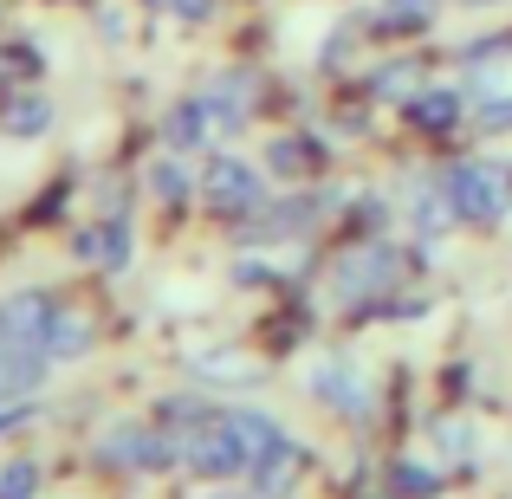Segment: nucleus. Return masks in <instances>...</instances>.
<instances>
[{
	"mask_svg": "<svg viewBox=\"0 0 512 499\" xmlns=\"http://www.w3.org/2000/svg\"><path fill=\"white\" fill-rule=\"evenodd\" d=\"M441 188H448L454 214L467 227H500L512 214V169L493 163V156H461V163L441 169Z\"/></svg>",
	"mask_w": 512,
	"mask_h": 499,
	"instance_id": "nucleus-1",
	"label": "nucleus"
},
{
	"mask_svg": "<svg viewBox=\"0 0 512 499\" xmlns=\"http://www.w3.org/2000/svg\"><path fill=\"white\" fill-rule=\"evenodd\" d=\"M195 195L208 201V214H221V221H247V214L266 208V175L253 163H240V156H208L195 175Z\"/></svg>",
	"mask_w": 512,
	"mask_h": 499,
	"instance_id": "nucleus-2",
	"label": "nucleus"
},
{
	"mask_svg": "<svg viewBox=\"0 0 512 499\" xmlns=\"http://www.w3.org/2000/svg\"><path fill=\"white\" fill-rule=\"evenodd\" d=\"M396 279H402V253L383 247V240H363V247H350L344 260H338L331 286H338L344 305H357V299H383Z\"/></svg>",
	"mask_w": 512,
	"mask_h": 499,
	"instance_id": "nucleus-3",
	"label": "nucleus"
},
{
	"mask_svg": "<svg viewBox=\"0 0 512 499\" xmlns=\"http://www.w3.org/2000/svg\"><path fill=\"white\" fill-rule=\"evenodd\" d=\"M182 461L195 467L201 480H234V474H247V448H240V435L227 428V415H214L208 428H195V435L182 441Z\"/></svg>",
	"mask_w": 512,
	"mask_h": 499,
	"instance_id": "nucleus-4",
	"label": "nucleus"
},
{
	"mask_svg": "<svg viewBox=\"0 0 512 499\" xmlns=\"http://www.w3.org/2000/svg\"><path fill=\"white\" fill-rule=\"evenodd\" d=\"M331 188L325 195H292V201H279V208H260V214H247V221H240V240H260V247H273V240H292V234H305V227H318L325 221V208H331Z\"/></svg>",
	"mask_w": 512,
	"mask_h": 499,
	"instance_id": "nucleus-5",
	"label": "nucleus"
},
{
	"mask_svg": "<svg viewBox=\"0 0 512 499\" xmlns=\"http://www.w3.org/2000/svg\"><path fill=\"white\" fill-rule=\"evenodd\" d=\"M312 396L331 402L344 422H370V383H363V370H357L350 357L318 363V370H312Z\"/></svg>",
	"mask_w": 512,
	"mask_h": 499,
	"instance_id": "nucleus-6",
	"label": "nucleus"
},
{
	"mask_svg": "<svg viewBox=\"0 0 512 499\" xmlns=\"http://www.w3.org/2000/svg\"><path fill=\"white\" fill-rule=\"evenodd\" d=\"M253 91H260V78H253V72H221V78H208L201 104H208L214 137H234V130H247V117H253Z\"/></svg>",
	"mask_w": 512,
	"mask_h": 499,
	"instance_id": "nucleus-7",
	"label": "nucleus"
},
{
	"mask_svg": "<svg viewBox=\"0 0 512 499\" xmlns=\"http://www.w3.org/2000/svg\"><path fill=\"white\" fill-rule=\"evenodd\" d=\"M52 318H59V299L52 292H13V299H0V344H46Z\"/></svg>",
	"mask_w": 512,
	"mask_h": 499,
	"instance_id": "nucleus-8",
	"label": "nucleus"
},
{
	"mask_svg": "<svg viewBox=\"0 0 512 499\" xmlns=\"http://www.w3.org/2000/svg\"><path fill=\"white\" fill-rule=\"evenodd\" d=\"M467 91L454 85H422L415 98H402V117H409V130H422V137H448L454 124H467Z\"/></svg>",
	"mask_w": 512,
	"mask_h": 499,
	"instance_id": "nucleus-9",
	"label": "nucleus"
},
{
	"mask_svg": "<svg viewBox=\"0 0 512 499\" xmlns=\"http://www.w3.org/2000/svg\"><path fill=\"white\" fill-rule=\"evenodd\" d=\"M305 461H312V454H305L299 441H279L273 454H260V461L247 467V474H253V499H292V487H299V474H305Z\"/></svg>",
	"mask_w": 512,
	"mask_h": 499,
	"instance_id": "nucleus-10",
	"label": "nucleus"
},
{
	"mask_svg": "<svg viewBox=\"0 0 512 499\" xmlns=\"http://www.w3.org/2000/svg\"><path fill=\"white\" fill-rule=\"evenodd\" d=\"M78 260L104 266V273H124L130 266V221L124 214H104L98 227H85V234H78Z\"/></svg>",
	"mask_w": 512,
	"mask_h": 499,
	"instance_id": "nucleus-11",
	"label": "nucleus"
},
{
	"mask_svg": "<svg viewBox=\"0 0 512 499\" xmlns=\"http://www.w3.org/2000/svg\"><path fill=\"white\" fill-rule=\"evenodd\" d=\"M46 130H52V98L46 91H7V98H0V137L33 143V137H46Z\"/></svg>",
	"mask_w": 512,
	"mask_h": 499,
	"instance_id": "nucleus-12",
	"label": "nucleus"
},
{
	"mask_svg": "<svg viewBox=\"0 0 512 499\" xmlns=\"http://www.w3.org/2000/svg\"><path fill=\"white\" fill-rule=\"evenodd\" d=\"M441 20V0H383L370 13V33L376 39H409V33H428Z\"/></svg>",
	"mask_w": 512,
	"mask_h": 499,
	"instance_id": "nucleus-13",
	"label": "nucleus"
},
{
	"mask_svg": "<svg viewBox=\"0 0 512 499\" xmlns=\"http://www.w3.org/2000/svg\"><path fill=\"white\" fill-rule=\"evenodd\" d=\"M454 221H461V214H454V201H448V188H441V175H428V182L409 188V227H415L422 240L448 234Z\"/></svg>",
	"mask_w": 512,
	"mask_h": 499,
	"instance_id": "nucleus-14",
	"label": "nucleus"
},
{
	"mask_svg": "<svg viewBox=\"0 0 512 499\" xmlns=\"http://www.w3.org/2000/svg\"><path fill=\"white\" fill-rule=\"evenodd\" d=\"M208 137H214V124H208V104H201V98H182V104H175V111L163 117V143H169V150H208Z\"/></svg>",
	"mask_w": 512,
	"mask_h": 499,
	"instance_id": "nucleus-15",
	"label": "nucleus"
},
{
	"mask_svg": "<svg viewBox=\"0 0 512 499\" xmlns=\"http://www.w3.org/2000/svg\"><path fill=\"white\" fill-rule=\"evenodd\" d=\"M227 428L240 435V448H247V461H260V454H273L279 441H286V428L273 422L266 409H227Z\"/></svg>",
	"mask_w": 512,
	"mask_h": 499,
	"instance_id": "nucleus-16",
	"label": "nucleus"
},
{
	"mask_svg": "<svg viewBox=\"0 0 512 499\" xmlns=\"http://www.w3.org/2000/svg\"><path fill=\"white\" fill-rule=\"evenodd\" d=\"M214 422V402H195V396H169V402H156V428L175 441H188L195 428H208Z\"/></svg>",
	"mask_w": 512,
	"mask_h": 499,
	"instance_id": "nucleus-17",
	"label": "nucleus"
},
{
	"mask_svg": "<svg viewBox=\"0 0 512 499\" xmlns=\"http://www.w3.org/2000/svg\"><path fill=\"white\" fill-rule=\"evenodd\" d=\"M39 350H46L52 363L85 357V350H91V325H85L78 312H65V305H59V318H52V331H46V344H39Z\"/></svg>",
	"mask_w": 512,
	"mask_h": 499,
	"instance_id": "nucleus-18",
	"label": "nucleus"
},
{
	"mask_svg": "<svg viewBox=\"0 0 512 499\" xmlns=\"http://www.w3.org/2000/svg\"><path fill=\"white\" fill-rule=\"evenodd\" d=\"M318 156H325V150H318L312 137H279L273 150H266V169H273V175H312Z\"/></svg>",
	"mask_w": 512,
	"mask_h": 499,
	"instance_id": "nucleus-19",
	"label": "nucleus"
},
{
	"mask_svg": "<svg viewBox=\"0 0 512 499\" xmlns=\"http://www.w3.org/2000/svg\"><path fill=\"white\" fill-rule=\"evenodd\" d=\"M389 487H396L402 499H435L441 493V474H435V467H422V461H396V467H389Z\"/></svg>",
	"mask_w": 512,
	"mask_h": 499,
	"instance_id": "nucleus-20",
	"label": "nucleus"
},
{
	"mask_svg": "<svg viewBox=\"0 0 512 499\" xmlns=\"http://www.w3.org/2000/svg\"><path fill=\"white\" fill-rule=\"evenodd\" d=\"M150 195L169 201V208H182V201H188V175H182V163H175V156H163V163L150 169Z\"/></svg>",
	"mask_w": 512,
	"mask_h": 499,
	"instance_id": "nucleus-21",
	"label": "nucleus"
},
{
	"mask_svg": "<svg viewBox=\"0 0 512 499\" xmlns=\"http://www.w3.org/2000/svg\"><path fill=\"white\" fill-rule=\"evenodd\" d=\"M370 91H376V98H396V91L415 98V91H422V72H415V65H383V72L370 78Z\"/></svg>",
	"mask_w": 512,
	"mask_h": 499,
	"instance_id": "nucleus-22",
	"label": "nucleus"
},
{
	"mask_svg": "<svg viewBox=\"0 0 512 499\" xmlns=\"http://www.w3.org/2000/svg\"><path fill=\"white\" fill-rule=\"evenodd\" d=\"M39 493V467L33 461H7L0 467V499H33Z\"/></svg>",
	"mask_w": 512,
	"mask_h": 499,
	"instance_id": "nucleus-23",
	"label": "nucleus"
},
{
	"mask_svg": "<svg viewBox=\"0 0 512 499\" xmlns=\"http://www.w3.org/2000/svg\"><path fill=\"white\" fill-rule=\"evenodd\" d=\"M474 130H487V137H500V130H512V98H487V104H474Z\"/></svg>",
	"mask_w": 512,
	"mask_h": 499,
	"instance_id": "nucleus-24",
	"label": "nucleus"
},
{
	"mask_svg": "<svg viewBox=\"0 0 512 499\" xmlns=\"http://www.w3.org/2000/svg\"><path fill=\"white\" fill-rule=\"evenodd\" d=\"M150 7L175 13L182 26H208V20H214V0H150Z\"/></svg>",
	"mask_w": 512,
	"mask_h": 499,
	"instance_id": "nucleus-25",
	"label": "nucleus"
},
{
	"mask_svg": "<svg viewBox=\"0 0 512 499\" xmlns=\"http://www.w3.org/2000/svg\"><path fill=\"white\" fill-rule=\"evenodd\" d=\"M20 422H33V402H26V396H7V389H0V435H7V428H20Z\"/></svg>",
	"mask_w": 512,
	"mask_h": 499,
	"instance_id": "nucleus-26",
	"label": "nucleus"
},
{
	"mask_svg": "<svg viewBox=\"0 0 512 499\" xmlns=\"http://www.w3.org/2000/svg\"><path fill=\"white\" fill-rule=\"evenodd\" d=\"M461 7H500V0H461Z\"/></svg>",
	"mask_w": 512,
	"mask_h": 499,
	"instance_id": "nucleus-27",
	"label": "nucleus"
}]
</instances>
